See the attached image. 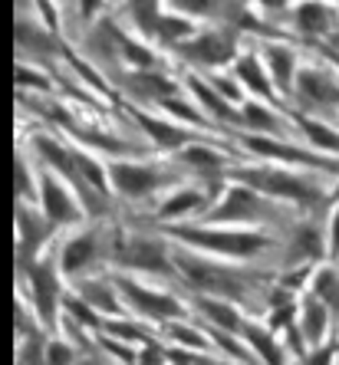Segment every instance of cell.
Masks as SVG:
<instances>
[{
	"instance_id": "cell-1",
	"label": "cell",
	"mask_w": 339,
	"mask_h": 365,
	"mask_svg": "<svg viewBox=\"0 0 339 365\" xmlns=\"http://www.w3.org/2000/svg\"><path fill=\"white\" fill-rule=\"evenodd\" d=\"M175 264H178L181 273H185L198 289H204V293H221V297H241V293H244V287H241V280L234 273L221 270V267H214V264H204V260H198V257H191V254H175Z\"/></svg>"
},
{
	"instance_id": "cell-2",
	"label": "cell",
	"mask_w": 339,
	"mask_h": 365,
	"mask_svg": "<svg viewBox=\"0 0 339 365\" xmlns=\"http://www.w3.org/2000/svg\"><path fill=\"white\" fill-rule=\"evenodd\" d=\"M234 178H241L251 187H260V191H267V195L293 197V201H316V187H310L306 181L293 178V175H287V171L254 168V171H234Z\"/></svg>"
},
{
	"instance_id": "cell-3",
	"label": "cell",
	"mask_w": 339,
	"mask_h": 365,
	"mask_svg": "<svg viewBox=\"0 0 339 365\" xmlns=\"http://www.w3.org/2000/svg\"><path fill=\"white\" fill-rule=\"evenodd\" d=\"M175 237L198 247H211V250H224V254H254V250L263 247V237H257V234H218V230H198V227H178Z\"/></svg>"
},
{
	"instance_id": "cell-4",
	"label": "cell",
	"mask_w": 339,
	"mask_h": 365,
	"mask_svg": "<svg viewBox=\"0 0 339 365\" xmlns=\"http://www.w3.org/2000/svg\"><path fill=\"white\" fill-rule=\"evenodd\" d=\"M260 214H270L267 211V204H263L254 191L234 187V191L228 195V201L211 214V221H251V217H260Z\"/></svg>"
},
{
	"instance_id": "cell-5",
	"label": "cell",
	"mask_w": 339,
	"mask_h": 365,
	"mask_svg": "<svg viewBox=\"0 0 339 365\" xmlns=\"http://www.w3.org/2000/svg\"><path fill=\"white\" fill-rule=\"evenodd\" d=\"M116 257H119L126 267H138V270H168L165 250H161L158 244H152V240H142V237L126 240V244L116 250Z\"/></svg>"
},
{
	"instance_id": "cell-6",
	"label": "cell",
	"mask_w": 339,
	"mask_h": 365,
	"mask_svg": "<svg viewBox=\"0 0 339 365\" xmlns=\"http://www.w3.org/2000/svg\"><path fill=\"white\" fill-rule=\"evenodd\" d=\"M112 181L119 187L122 195H148L152 187H158V171L142 168V165H112Z\"/></svg>"
},
{
	"instance_id": "cell-7",
	"label": "cell",
	"mask_w": 339,
	"mask_h": 365,
	"mask_svg": "<svg viewBox=\"0 0 339 365\" xmlns=\"http://www.w3.org/2000/svg\"><path fill=\"white\" fill-rule=\"evenodd\" d=\"M119 287L126 289L128 303L136 306V309H142V313H148V316H178V313H181V306L175 303L171 297H161V293H148V289L136 287V283H128V280H119Z\"/></svg>"
},
{
	"instance_id": "cell-8",
	"label": "cell",
	"mask_w": 339,
	"mask_h": 365,
	"mask_svg": "<svg viewBox=\"0 0 339 365\" xmlns=\"http://www.w3.org/2000/svg\"><path fill=\"white\" fill-rule=\"evenodd\" d=\"M185 53L198 63L221 66V63H228L231 56H234V43H231V36H224V34H208V36H201V40L188 43Z\"/></svg>"
},
{
	"instance_id": "cell-9",
	"label": "cell",
	"mask_w": 339,
	"mask_h": 365,
	"mask_svg": "<svg viewBox=\"0 0 339 365\" xmlns=\"http://www.w3.org/2000/svg\"><path fill=\"white\" fill-rule=\"evenodd\" d=\"M34 289H36V306H40V316L46 323H53V313H56V299H60V283L53 277L50 264L34 267Z\"/></svg>"
},
{
	"instance_id": "cell-10",
	"label": "cell",
	"mask_w": 339,
	"mask_h": 365,
	"mask_svg": "<svg viewBox=\"0 0 339 365\" xmlns=\"http://www.w3.org/2000/svg\"><path fill=\"white\" fill-rule=\"evenodd\" d=\"M43 207L50 214V221H56V224H66V221H76L79 217L76 204L69 201V195L53 178L43 181Z\"/></svg>"
},
{
	"instance_id": "cell-11",
	"label": "cell",
	"mask_w": 339,
	"mask_h": 365,
	"mask_svg": "<svg viewBox=\"0 0 339 365\" xmlns=\"http://www.w3.org/2000/svg\"><path fill=\"white\" fill-rule=\"evenodd\" d=\"M300 93H303L306 99L323 102V106H326V102H339V89L326 76L313 73V69H303V73H300Z\"/></svg>"
},
{
	"instance_id": "cell-12",
	"label": "cell",
	"mask_w": 339,
	"mask_h": 365,
	"mask_svg": "<svg viewBox=\"0 0 339 365\" xmlns=\"http://www.w3.org/2000/svg\"><path fill=\"white\" fill-rule=\"evenodd\" d=\"M96 254V237H89V234H83V237L69 240V247L63 250V270H79V267H86L89 260H93Z\"/></svg>"
},
{
	"instance_id": "cell-13",
	"label": "cell",
	"mask_w": 339,
	"mask_h": 365,
	"mask_svg": "<svg viewBox=\"0 0 339 365\" xmlns=\"http://www.w3.org/2000/svg\"><path fill=\"white\" fill-rule=\"evenodd\" d=\"M251 148L260 155H277V158H290V162H303V165H323V168H330L326 162H320V158H313V155L306 152H297V148H283V145H273V142H263V138H251Z\"/></svg>"
},
{
	"instance_id": "cell-14",
	"label": "cell",
	"mask_w": 339,
	"mask_h": 365,
	"mask_svg": "<svg viewBox=\"0 0 339 365\" xmlns=\"http://www.w3.org/2000/svg\"><path fill=\"white\" fill-rule=\"evenodd\" d=\"M138 122H142L145 132H148L158 145H165V148H178V145H185V132H181V128H171V125H165V122L148 119V115H138Z\"/></svg>"
},
{
	"instance_id": "cell-15",
	"label": "cell",
	"mask_w": 339,
	"mask_h": 365,
	"mask_svg": "<svg viewBox=\"0 0 339 365\" xmlns=\"http://www.w3.org/2000/svg\"><path fill=\"white\" fill-rule=\"evenodd\" d=\"M201 309L211 316L221 329H228V332H238L241 329V319H238V313H234L231 306L218 303V299H201Z\"/></svg>"
},
{
	"instance_id": "cell-16",
	"label": "cell",
	"mask_w": 339,
	"mask_h": 365,
	"mask_svg": "<svg viewBox=\"0 0 339 365\" xmlns=\"http://www.w3.org/2000/svg\"><path fill=\"white\" fill-rule=\"evenodd\" d=\"M323 329H326V313H323V306L316 299H310L303 309V332L310 342H320Z\"/></svg>"
},
{
	"instance_id": "cell-17",
	"label": "cell",
	"mask_w": 339,
	"mask_h": 365,
	"mask_svg": "<svg viewBox=\"0 0 339 365\" xmlns=\"http://www.w3.org/2000/svg\"><path fill=\"white\" fill-rule=\"evenodd\" d=\"M267 60H270V66H273L277 83L283 86V89H290V76H293V56H290L287 50H280V46H270V50H267Z\"/></svg>"
},
{
	"instance_id": "cell-18",
	"label": "cell",
	"mask_w": 339,
	"mask_h": 365,
	"mask_svg": "<svg viewBox=\"0 0 339 365\" xmlns=\"http://www.w3.org/2000/svg\"><path fill=\"white\" fill-rule=\"evenodd\" d=\"M238 76L241 79H247V86L254 89V93H270V86H267V79H263V73H260V66H257V60L254 56H244V60L238 63Z\"/></svg>"
},
{
	"instance_id": "cell-19",
	"label": "cell",
	"mask_w": 339,
	"mask_h": 365,
	"mask_svg": "<svg viewBox=\"0 0 339 365\" xmlns=\"http://www.w3.org/2000/svg\"><path fill=\"white\" fill-rule=\"evenodd\" d=\"M300 30L303 34H323L326 30V10L320 7V4H306V7H300Z\"/></svg>"
},
{
	"instance_id": "cell-20",
	"label": "cell",
	"mask_w": 339,
	"mask_h": 365,
	"mask_svg": "<svg viewBox=\"0 0 339 365\" xmlns=\"http://www.w3.org/2000/svg\"><path fill=\"white\" fill-rule=\"evenodd\" d=\"M188 83H191V89H195V93H198V99H201L204 106H208V109L214 112V115H221V119H234V112H231L228 106H224V102H221L218 96H214L211 89H208V86L201 83V79H188Z\"/></svg>"
},
{
	"instance_id": "cell-21",
	"label": "cell",
	"mask_w": 339,
	"mask_h": 365,
	"mask_svg": "<svg viewBox=\"0 0 339 365\" xmlns=\"http://www.w3.org/2000/svg\"><path fill=\"white\" fill-rule=\"evenodd\" d=\"M316 297H320L323 303H330L333 309H339V280H336V273L323 270L320 277H316Z\"/></svg>"
},
{
	"instance_id": "cell-22",
	"label": "cell",
	"mask_w": 339,
	"mask_h": 365,
	"mask_svg": "<svg viewBox=\"0 0 339 365\" xmlns=\"http://www.w3.org/2000/svg\"><path fill=\"white\" fill-rule=\"evenodd\" d=\"M83 299H86V303H93V306H99V309H109V313H116V309H119V303L112 299V293L106 287H99V283H86V287H83Z\"/></svg>"
},
{
	"instance_id": "cell-23",
	"label": "cell",
	"mask_w": 339,
	"mask_h": 365,
	"mask_svg": "<svg viewBox=\"0 0 339 365\" xmlns=\"http://www.w3.org/2000/svg\"><path fill=\"white\" fill-rule=\"evenodd\" d=\"M244 332H247V339L254 342L257 352H260V356L267 359V362H280V359H283V356L277 352V349H273V339H270V336H263V332H260V329H254V326H247Z\"/></svg>"
},
{
	"instance_id": "cell-24",
	"label": "cell",
	"mask_w": 339,
	"mask_h": 365,
	"mask_svg": "<svg viewBox=\"0 0 339 365\" xmlns=\"http://www.w3.org/2000/svg\"><path fill=\"white\" fill-rule=\"evenodd\" d=\"M306 135L313 138L316 145H323V148H330V152H339V135H333L326 125H316V122H303Z\"/></svg>"
},
{
	"instance_id": "cell-25",
	"label": "cell",
	"mask_w": 339,
	"mask_h": 365,
	"mask_svg": "<svg viewBox=\"0 0 339 365\" xmlns=\"http://www.w3.org/2000/svg\"><path fill=\"white\" fill-rule=\"evenodd\" d=\"M132 7H136V20L142 30H152L158 26V14H155V0H132Z\"/></svg>"
},
{
	"instance_id": "cell-26",
	"label": "cell",
	"mask_w": 339,
	"mask_h": 365,
	"mask_svg": "<svg viewBox=\"0 0 339 365\" xmlns=\"http://www.w3.org/2000/svg\"><path fill=\"white\" fill-rule=\"evenodd\" d=\"M185 162L198 165V168H214L221 158L214 152H208V148H185Z\"/></svg>"
},
{
	"instance_id": "cell-27",
	"label": "cell",
	"mask_w": 339,
	"mask_h": 365,
	"mask_svg": "<svg viewBox=\"0 0 339 365\" xmlns=\"http://www.w3.org/2000/svg\"><path fill=\"white\" fill-rule=\"evenodd\" d=\"M161 36H168V40H178V36H185L191 26L185 24V20H168V17H161L158 20V26H155Z\"/></svg>"
},
{
	"instance_id": "cell-28",
	"label": "cell",
	"mask_w": 339,
	"mask_h": 365,
	"mask_svg": "<svg viewBox=\"0 0 339 365\" xmlns=\"http://www.w3.org/2000/svg\"><path fill=\"white\" fill-rule=\"evenodd\" d=\"M198 201H201L198 195H178V197H171V201L165 204V217H175V214H181V211H191Z\"/></svg>"
},
{
	"instance_id": "cell-29",
	"label": "cell",
	"mask_w": 339,
	"mask_h": 365,
	"mask_svg": "<svg viewBox=\"0 0 339 365\" xmlns=\"http://www.w3.org/2000/svg\"><path fill=\"white\" fill-rule=\"evenodd\" d=\"M247 122H251V125H260V128H277V122H273L260 106H247Z\"/></svg>"
},
{
	"instance_id": "cell-30",
	"label": "cell",
	"mask_w": 339,
	"mask_h": 365,
	"mask_svg": "<svg viewBox=\"0 0 339 365\" xmlns=\"http://www.w3.org/2000/svg\"><path fill=\"white\" fill-rule=\"evenodd\" d=\"M142 83L148 93H158V96H171V89H175L168 79H161V76H142Z\"/></svg>"
},
{
	"instance_id": "cell-31",
	"label": "cell",
	"mask_w": 339,
	"mask_h": 365,
	"mask_svg": "<svg viewBox=\"0 0 339 365\" xmlns=\"http://www.w3.org/2000/svg\"><path fill=\"white\" fill-rule=\"evenodd\" d=\"M316 240L320 237H316L310 227L300 230V250H303V254H320V244H316Z\"/></svg>"
},
{
	"instance_id": "cell-32",
	"label": "cell",
	"mask_w": 339,
	"mask_h": 365,
	"mask_svg": "<svg viewBox=\"0 0 339 365\" xmlns=\"http://www.w3.org/2000/svg\"><path fill=\"white\" fill-rule=\"evenodd\" d=\"M66 306H69V313H73V316H79L83 323H96V319H93V313H89V309H86V306L79 303V299H69Z\"/></svg>"
},
{
	"instance_id": "cell-33",
	"label": "cell",
	"mask_w": 339,
	"mask_h": 365,
	"mask_svg": "<svg viewBox=\"0 0 339 365\" xmlns=\"http://www.w3.org/2000/svg\"><path fill=\"white\" fill-rule=\"evenodd\" d=\"M17 195H30V175L24 171V162H17Z\"/></svg>"
},
{
	"instance_id": "cell-34",
	"label": "cell",
	"mask_w": 339,
	"mask_h": 365,
	"mask_svg": "<svg viewBox=\"0 0 339 365\" xmlns=\"http://www.w3.org/2000/svg\"><path fill=\"white\" fill-rule=\"evenodd\" d=\"M175 336H178V339H185V342H191V346H201V336H195V332H188V329H181V326H175Z\"/></svg>"
},
{
	"instance_id": "cell-35",
	"label": "cell",
	"mask_w": 339,
	"mask_h": 365,
	"mask_svg": "<svg viewBox=\"0 0 339 365\" xmlns=\"http://www.w3.org/2000/svg\"><path fill=\"white\" fill-rule=\"evenodd\" d=\"M17 79H20V83H24V86H46V83H43V79H36L34 73H26V69H17Z\"/></svg>"
},
{
	"instance_id": "cell-36",
	"label": "cell",
	"mask_w": 339,
	"mask_h": 365,
	"mask_svg": "<svg viewBox=\"0 0 339 365\" xmlns=\"http://www.w3.org/2000/svg\"><path fill=\"white\" fill-rule=\"evenodd\" d=\"M50 359H53V362H69V359H73V356H69L66 349H60V346H53V349H50Z\"/></svg>"
},
{
	"instance_id": "cell-37",
	"label": "cell",
	"mask_w": 339,
	"mask_h": 365,
	"mask_svg": "<svg viewBox=\"0 0 339 365\" xmlns=\"http://www.w3.org/2000/svg\"><path fill=\"white\" fill-rule=\"evenodd\" d=\"M168 109H171V112H178V115H188V119H198L195 112H188V106H181V102H168Z\"/></svg>"
},
{
	"instance_id": "cell-38",
	"label": "cell",
	"mask_w": 339,
	"mask_h": 365,
	"mask_svg": "<svg viewBox=\"0 0 339 365\" xmlns=\"http://www.w3.org/2000/svg\"><path fill=\"white\" fill-rule=\"evenodd\" d=\"M333 254H339V214H336V221H333Z\"/></svg>"
},
{
	"instance_id": "cell-39",
	"label": "cell",
	"mask_w": 339,
	"mask_h": 365,
	"mask_svg": "<svg viewBox=\"0 0 339 365\" xmlns=\"http://www.w3.org/2000/svg\"><path fill=\"white\" fill-rule=\"evenodd\" d=\"M145 362H158V359H161V352H158V349H148V352H145Z\"/></svg>"
},
{
	"instance_id": "cell-40",
	"label": "cell",
	"mask_w": 339,
	"mask_h": 365,
	"mask_svg": "<svg viewBox=\"0 0 339 365\" xmlns=\"http://www.w3.org/2000/svg\"><path fill=\"white\" fill-rule=\"evenodd\" d=\"M96 7H99V0H83V10H86V14H93Z\"/></svg>"
},
{
	"instance_id": "cell-41",
	"label": "cell",
	"mask_w": 339,
	"mask_h": 365,
	"mask_svg": "<svg viewBox=\"0 0 339 365\" xmlns=\"http://www.w3.org/2000/svg\"><path fill=\"white\" fill-rule=\"evenodd\" d=\"M263 4H270V7H280V4H283V0H263Z\"/></svg>"
}]
</instances>
